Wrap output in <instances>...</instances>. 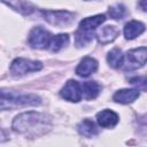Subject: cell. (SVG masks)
Wrapping results in <instances>:
<instances>
[{"label": "cell", "instance_id": "1", "mask_svg": "<svg viewBox=\"0 0 147 147\" xmlns=\"http://www.w3.org/2000/svg\"><path fill=\"white\" fill-rule=\"evenodd\" d=\"M51 118L46 114L26 111L20 114L13 121V130L28 137H39L49 131Z\"/></svg>", "mask_w": 147, "mask_h": 147}, {"label": "cell", "instance_id": "2", "mask_svg": "<svg viewBox=\"0 0 147 147\" xmlns=\"http://www.w3.org/2000/svg\"><path fill=\"white\" fill-rule=\"evenodd\" d=\"M40 103L41 100L36 94H18L15 92L0 90V110H7L24 106H38Z\"/></svg>", "mask_w": 147, "mask_h": 147}, {"label": "cell", "instance_id": "3", "mask_svg": "<svg viewBox=\"0 0 147 147\" xmlns=\"http://www.w3.org/2000/svg\"><path fill=\"white\" fill-rule=\"evenodd\" d=\"M105 21H106V16L101 15V14L84 18L79 23V26H78L76 34H75L76 45L78 47H83L86 44H88L90 41H92L94 33L96 31V28L99 25H101Z\"/></svg>", "mask_w": 147, "mask_h": 147}, {"label": "cell", "instance_id": "4", "mask_svg": "<svg viewBox=\"0 0 147 147\" xmlns=\"http://www.w3.org/2000/svg\"><path fill=\"white\" fill-rule=\"evenodd\" d=\"M146 56L147 48L145 46L131 49L125 55H123V62L121 67L125 71H132L138 68H141L146 63Z\"/></svg>", "mask_w": 147, "mask_h": 147}, {"label": "cell", "instance_id": "5", "mask_svg": "<svg viewBox=\"0 0 147 147\" xmlns=\"http://www.w3.org/2000/svg\"><path fill=\"white\" fill-rule=\"evenodd\" d=\"M42 68L41 62L39 61H32L23 57L15 59L10 64V71L14 76H24L29 72L39 71Z\"/></svg>", "mask_w": 147, "mask_h": 147}, {"label": "cell", "instance_id": "6", "mask_svg": "<svg viewBox=\"0 0 147 147\" xmlns=\"http://www.w3.org/2000/svg\"><path fill=\"white\" fill-rule=\"evenodd\" d=\"M41 16L55 26H65L75 21V15L67 10H42Z\"/></svg>", "mask_w": 147, "mask_h": 147}, {"label": "cell", "instance_id": "7", "mask_svg": "<svg viewBox=\"0 0 147 147\" xmlns=\"http://www.w3.org/2000/svg\"><path fill=\"white\" fill-rule=\"evenodd\" d=\"M52 38L53 36L49 31L45 30L41 26H37V28H33L29 34V44L33 48L44 49L49 47Z\"/></svg>", "mask_w": 147, "mask_h": 147}, {"label": "cell", "instance_id": "8", "mask_svg": "<svg viewBox=\"0 0 147 147\" xmlns=\"http://www.w3.org/2000/svg\"><path fill=\"white\" fill-rule=\"evenodd\" d=\"M60 95L70 102H78L82 99V87L78 84V82L70 79L65 83V85L60 91Z\"/></svg>", "mask_w": 147, "mask_h": 147}, {"label": "cell", "instance_id": "9", "mask_svg": "<svg viewBox=\"0 0 147 147\" xmlns=\"http://www.w3.org/2000/svg\"><path fill=\"white\" fill-rule=\"evenodd\" d=\"M98 69V62L95 59L90 57V56H85L76 68V74L80 77H87L91 74L95 72Z\"/></svg>", "mask_w": 147, "mask_h": 147}, {"label": "cell", "instance_id": "10", "mask_svg": "<svg viewBox=\"0 0 147 147\" xmlns=\"http://www.w3.org/2000/svg\"><path fill=\"white\" fill-rule=\"evenodd\" d=\"M139 95H140V93L138 90L124 88V90H119V91L115 92V94L113 95V100L118 103L129 105V103H132L136 99H138Z\"/></svg>", "mask_w": 147, "mask_h": 147}, {"label": "cell", "instance_id": "11", "mask_svg": "<svg viewBox=\"0 0 147 147\" xmlns=\"http://www.w3.org/2000/svg\"><path fill=\"white\" fill-rule=\"evenodd\" d=\"M96 122L102 127H111L118 123V115L110 109H105L96 114Z\"/></svg>", "mask_w": 147, "mask_h": 147}, {"label": "cell", "instance_id": "12", "mask_svg": "<svg viewBox=\"0 0 147 147\" xmlns=\"http://www.w3.org/2000/svg\"><path fill=\"white\" fill-rule=\"evenodd\" d=\"M119 31L116 26L114 25H106L103 28L100 29V31L98 32V41L102 45H106V44H109L111 41H114L117 36H118Z\"/></svg>", "mask_w": 147, "mask_h": 147}, {"label": "cell", "instance_id": "13", "mask_svg": "<svg viewBox=\"0 0 147 147\" xmlns=\"http://www.w3.org/2000/svg\"><path fill=\"white\" fill-rule=\"evenodd\" d=\"M1 1L22 15H30L34 10V7L26 0H1Z\"/></svg>", "mask_w": 147, "mask_h": 147}, {"label": "cell", "instance_id": "14", "mask_svg": "<svg viewBox=\"0 0 147 147\" xmlns=\"http://www.w3.org/2000/svg\"><path fill=\"white\" fill-rule=\"evenodd\" d=\"M145 31V24L139 21H130L124 26V36L126 39H134Z\"/></svg>", "mask_w": 147, "mask_h": 147}, {"label": "cell", "instance_id": "15", "mask_svg": "<svg viewBox=\"0 0 147 147\" xmlns=\"http://www.w3.org/2000/svg\"><path fill=\"white\" fill-rule=\"evenodd\" d=\"M82 94H84L85 99L91 100V99H95L100 91H101V86L99 83H96L95 80H90V82H85L82 86Z\"/></svg>", "mask_w": 147, "mask_h": 147}, {"label": "cell", "instance_id": "16", "mask_svg": "<svg viewBox=\"0 0 147 147\" xmlns=\"http://www.w3.org/2000/svg\"><path fill=\"white\" fill-rule=\"evenodd\" d=\"M77 130H78V132H79L82 136H84V137H86V138H92V137L96 136L98 132H99L98 129H96V126H95V124H94L91 119H88V118L82 121V122L78 124Z\"/></svg>", "mask_w": 147, "mask_h": 147}, {"label": "cell", "instance_id": "17", "mask_svg": "<svg viewBox=\"0 0 147 147\" xmlns=\"http://www.w3.org/2000/svg\"><path fill=\"white\" fill-rule=\"evenodd\" d=\"M69 44V36L67 33H61L57 36H53L51 45H49V49L52 52H59L60 49H62L63 47H65Z\"/></svg>", "mask_w": 147, "mask_h": 147}, {"label": "cell", "instance_id": "18", "mask_svg": "<svg viewBox=\"0 0 147 147\" xmlns=\"http://www.w3.org/2000/svg\"><path fill=\"white\" fill-rule=\"evenodd\" d=\"M107 61L111 68H115V69L119 68L122 65V62H123L122 51L119 48H113L107 55Z\"/></svg>", "mask_w": 147, "mask_h": 147}, {"label": "cell", "instance_id": "19", "mask_svg": "<svg viewBox=\"0 0 147 147\" xmlns=\"http://www.w3.org/2000/svg\"><path fill=\"white\" fill-rule=\"evenodd\" d=\"M125 11H126L125 7L121 3H117V5L109 8V15L114 20H122L125 15Z\"/></svg>", "mask_w": 147, "mask_h": 147}, {"label": "cell", "instance_id": "20", "mask_svg": "<svg viewBox=\"0 0 147 147\" xmlns=\"http://www.w3.org/2000/svg\"><path fill=\"white\" fill-rule=\"evenodd\" d=\"M131 84H140L142 86H145V83H146V78L145 77H134V78H131L130 79Z\"/></svg>", "mask_w": 147, "mask_h": 147}, {"label": "cell", "instance_id": "21", "mask_svg": "<svg viewBox=\"0 0 147 147\" xmlns=\"http://www.w3.org/2000/svg\"><path fill=\"white\" fill-rule=\"evenodd\" d=\"M139 6L141 7V9L144 11H146V9H147V7H146V0H140L139 1Z\"/></svg>", "mask_w": 147, "mask_h": 147}]
</instances>
